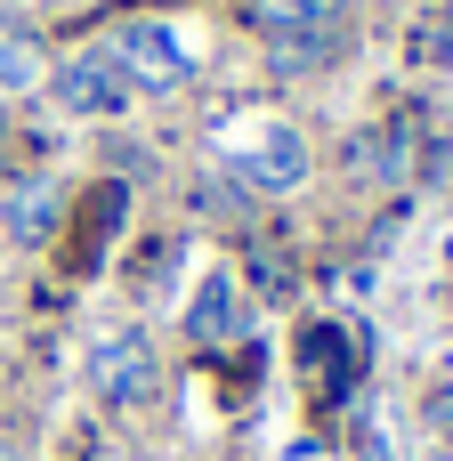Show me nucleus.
Instances as JSON below:
<instances>
[{
	"label": "nucleus",
	"instance_id": "obj_1",
	"mask_svg": "<svg viewBox=\"0 0 453 461\" xmlns=\"http://www.w3.org/2000/svg\"><path fill=\"white\" fill-rule=\"evenodd\" d=\"M211 146H219V162H227L243 186H259V194H292V186H308V138H300L284 113L243 105V113H227V122L211 130Z\"/></svg>",
	"mask_w": 453,
	"mask_h": 461
},
{
	"label": "nucleus",
	"instance_id": "obj_2",
	"mask_svg": "<svg viewBox=\"0 0 453 461\" xmlns=\"http://www.w3.org/2000/svg\"><path fill=\"white\" fill-rule=\"evenodd\" d=\"M81 381L97 389V405H113V413H146V405L162 397V357H154V340H146L138 324H113V332L89 340Z\"/></svg>",
	"mask_w": 453,
	"mask_h": 461
},
{
	"label": "nucleus",
	"instance_id": "obj_3",
	"mask_svg": "<svg viewBox=\"0 0 453 461\" xmlns=\"http://www.w3.org/2000/svg\"><path fill=\"white\" fill-rule=\"evenodd\" d=\"M243 8H251V24L276 41V65H284V73L332 65V49H340L332 0H243Z\"/></svg>",
	"mask_w": 453,
	"mask_h": 461
},
{
	"label": "nucleus",
	"instance_id": "obj_4",
	"mask_svg": "<svg viewBox=\"0 0 453 461\" xmlns=\"http://www.w3.org/2000/svg\"><path fill=\"white\" fill-rule=\"evenodd\" d=\"M49 89H57V105L73 113V122H113V113H130V73L113 65V49H73L57 73H49Z\"/></svg>",
	"mask_w": 453,
	"mask_h": 461
},
{
	"label": "nucleus",
	"instance_id": "obj_5",
	"mask_svg": "<svg viewBox=\"0 0 453 461\" xmlns=\"http://www.w3.org/2000/svg\"><path fill=\"white\" fill-rule=\"evenodd\" d=\"M113 65L130 73V89H146V97H178L186 81H195V57L178 49V32L170 24H122V41H113Z\"/></svg>",
	"mask_w": 453,
	"mask_h": 461
},
{
	"label": "nucleus",
	"instance_id": "obj_6",
	"mask_svg": "<svg viewBox=\"0 0 453 461\" xmlns=\"http://www.w3.org/2000/svg\"><path fill=\"white\" fill-rule=\"evenodd\" d=\"M186 340H195V348H235V340H251V308H243V276H235V267H211V276L195 284V300H186Z\"/></svg>",
	"mask_w": 453,
	"mask_h": 461
},
{
	"label": "nucleus",
	"instance_id": "obj_7",
	"mask_svg": "<svg viewBox=\"0 0 453 461\" xmlns=\"http://www.w3.org/2000/svg\"><path fill=\"white\" fill-rule=\"evenodd\" d=\"M349 170H357L365 186H405V178H413V130H405V122L357 130V138H349Z\"/></svg>",
	"mask_w": 453,
	"mask_h": 461
},
{
	"label": "nucleus",
	"instance_id": "obj_8",
	"mask_svg": "<svg viewBox=\"0 0 453 461\" xmlns=\"http://www.w3.org/2000/svg\"><path fill=\"white\" fill-rule=\"evenodd\" d=\"M57 219H65V186H57V178H16V186L0 194V227H8L16 243H49Z\"/></svg>",
	"mask_w": 453,
	"mask_h": 461
},
{
	"label": "nucleus",
	"instance_id": "obj_9",
	"mask_svg": "<svg viewBox=\"0 0 453 461\" xmlns=\"http://www.w3.org/2000/svg\"><path fill=\"white\" fill-rule=\"evenodd\" d=\"M32 81H49L41 41H32L24 24H8V16H0V97H8V89H32Z\"/></svg>",
	"mask_w": 453,
	"mask_h": 461
},
{
	"label": "nucleus",
	"instance_id": "obj_10",
	"mask_svg": "<svg viewBox=\"0 0 453 461\" xmlns=\"http://www.w3.org/2000/svg\"><path fill=\"white\" fill-rule=\"evenodd\" d=\"M413 57H421V65H446L453 57V24H421V32H413Z\"/></svg>",
	"mask_w": 453,
	"mask_h": 461
},
{
	"label": "nucleus",
	"instance_id": "obj_11",
	"mask_svg": "<svg viewBox=\"0 0 453 461\" xmlns=\"http://www.w3.org/2000/svg\"><path fill=\"white\" fill-rule=\"evenodd\" d=\"M251 276H259V284H267V292H292V267H284V259H276V251H259V259H251Z\"/></svg>",
	"mask_w": 453,
	"mask_h": 461
},
{
	"label": "nucleus",
	"instance_id": "obj_12",
	"mask_svg": "<svg viewBox=\"0 0 453 461\" xmlns=\"http://www.w3.org/2000/svg\"><path fill=\"white\" fill-rule=\"evenodd\" d=\"M0 146H8V105H0Z\"/></svg>",
	"mask_w": 453,
	"mask_h": 461
}]
</instances>
